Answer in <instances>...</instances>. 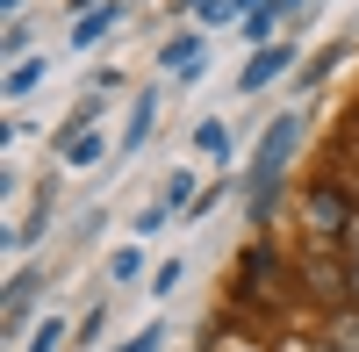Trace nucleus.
Wrapping results in <instances>:
<instances>
[{
  "label": "nucleus",
  "mask_w": 359,
  "mask_h": 352,
  "mask_svg": "<svg viewBox=\"0 0 359 352\" xmlns=\"http://www.w3.org/2000/svg\"><path fill=\"white\" fill-rule=\"evenodd\" d=\"M294 144H302V115H273L266 123V137H259V151H252V216L266 223L273 216V201H280V165L294 158Z\"/></svg>",
  "instance_id": "f257e3e1"
},
{
  "label": "nucleus",
  "mask_w": 359,
  "mask_h": 352,
  "mask_svg": "<svg viewBox=\"0 0 359 352\" xmlns=\"http://www.w3.org/2000/svg\"><path fill=\"white\" fill-rule=\"evenodd\" d=\"M302 230L316 238V252H338V245H345V230H352V194H345L338 180L302 187Z\"/></svg>",
  "instance_id": "f03ea898"
},
{
  "label": "nucleus",
  "mask_w": 359,
  "mask_h": 352,
  "mask_svg": "<svg viewBox=\"0 0 359 352\" xmlns=\"http://www.w3.org/2000/svg\"><path fill=\"white\" fill-rule=\"evenodd\" d=\"M36 295H43V273L22 266V273L8 280V302H0V324H8V338H22V324H29V309H36Z\"/></svg>",
  "instance_id": "7ed1b4c3"
},
{
  "label": "nucleus",
  "mask_w": 359,
  "mask_h": 352,
  "mask_svg": "<svg viewBox=\"0 0 359 352\" xmlns=\"http://www.w3.org/2000/svg\"><path fill=\"white\" fill-rule=\"evenodd\" d=\"M287 65H294V43H287V36H280V43H259V50H252V65L237 72V86H245V94H259V86H273Z\"/></svg>",
  "instance_id": "20e7f679"
},
{
  "label": "nucleus",
  "mask_w": 359,
  "mask_h": 352,
  "mask_svg": "<svg viewBox=\"0 0 359 352\" xmlns=\"http://www.w3.org/2000/svg\"><path fill=\"white\" fill-rule=\"evenodd\" d=\"M165 65H172L180 86H194V79H201V36H172V43H165Z\"/></svg>",
  "instance_id": "39448f33"
},
{
  "label": "nucleus",
  "mask_w": 359,
  "mask_h": 352,
  "mask_svg": "<svg viewBox=\"0 0 359 352\" xmlns=\"http://www.w3.org/2000/svg\"><path fill=\"white\" fill-rule=\"evenodd\" d=\"M323 345H331V352H359V302L331 309V331H323Z\"/></svg>",
  "instance_id": "423d86ee"
},
{
  "label": "nucleus",
  "mask_w": 359,
  "mask_h": 352,
  "mask_svg": "<svg viewBox=\"0 0 359 352\" xmlns=\"http://www.w3.org/2000/svg\"><path fill=\"white\" fill-rule=\"evenodd\" d=\"M57 158H65V165H94L101 158V130H65V137H57Z\"/></svg>",
  "instance_id": "0eeeda50"
},
{
  "label": "nucleus",
  "mask_w": 359,
  "mask_h": 352,
  "mask_svg": "<svg viewBox=\"0 0 359 352\" xmlns=\"http://www.w3.org/2000/svg\"><path fill=\"white\" fill-rule=\"evenodd\" d=\"M151 115H158V94L144 86V94H137V108H130V123H123V151H137V144L151 137Z\"/></svg>",
  "instance_id": "6e6552de"
},
{
  "label": "nucleus",
  "mask_w": 359,
  "mask_h": 352,
  "mask_svg": "<svg viewBox=\"0 0 359 352\" xmlns=\"http://www.w3.org/2000/svg\"><path fill=\"white\" fill-rule=\"evenodd\" d=\"M115 22H123V8H115V0H108V8H94V15H79V29H72V43H79V50H86V43H101V36H108Z\"/></svg>",
  "instance_id": "1a4fd4ad"
},
{
  "label": "nucleus",
  "mask_w": 359,
  "mask_h": 352,
  "mask_svg": "<svg viewBox=\"0 0 359 352\" xmlns=\"http://www.w3.org/2000/svg\"><path fill=\"white\" fill-rule=\"evenodd\" d=\"M194 151H208V158H230V123H223V115H208V123L194 130Z\"/></svg>",
  "instance_id": "9d476101"
},
{
  "label": "nucleus",
  "mask_w": 359,
  "mask_h": 352,
  "mask_svg": "<svg viewBox=\"0 0 359 352\" xmlns=\"http://www.w3.org/2000/svg\"><path fill=\"white\" fill-rule=\"evenodd\" d=\"M158 201H165L172 216H180V209H194V201H201V187H194V172H172V180H165V194H158Z\"/></svg>",
  "instance_id": "9b49d317"
},
{
  "label": "nucleus",
  "mask_w": 359,
  "mask_h": 352,
  "mask_svg": "<svg viewBox=\"0 0 359 352\" xmlns=\"http://www.w3.org/2000/svg\"><path fill=\"white\" fill-rule=\"evenodd\" d=\"M36 79H43V57H15V72H8V101H22Z\"/></svg>",
  "instance_id": "f8f14e48"
},
{
  "label": "nucleus",
  "mask_w": 359,
  "mask_h": 352,
  "mask_svg": "<svg viewBox=\"0 0 359 352\" xmlns=\"http://www.w3.org/2000/svg\"><path fill=\"white\" fill-rule=\"evenodd\" d=\"M345 57H352L345 43H331V50H316L309 65H302V79H309V86H316V79H331V65H345Z\"/></svg>",
  "instance_id": "ddd939ff"
},
{
  "label": "nucleus",
  "mask_w": 359,
  "mask_h": 352,
  "mask_svg": "<svg viewBox=\"0 0 359 352\" xmlns=\"http://www.w3.org/2000/svg\"><path fill=\"white\" fill-rule=\"evenodd\" d=\"M29 352H65V324H57V316H43L36 338H29Z\"/></svg>",
  "instance_id": "4468645a"
},
{
  "label": "nucleus",
  "mask_w": 359,
  "mask_h": 352,
  "mask_svg": "<svg viewBox=\"0 0 359 352\" xmlns=\"http://www.w3.org/2000/svg\"><path fill=\"white\" fill-rule=\"evenodd\" d=\"M108 273H115V280H137V273H144V259H137V245H123V252H115V259H108Z\"/></svg>",
  "instance_id": "2eb2a0df"
},
{
  "label": "nucleus",
  "mask_w": 359,
  "mask_h": 352,
  "mask_svg": "<svg viewBox=\"0 0 359 352\" xmlns=\"http://www.w3.org/2000/svg\"><path fill=\"white\" fill-rule=\"evenodd\" d=\"M165 345V324H144L137 338H123V352H158Z\"/></svg>",
  "instance_id": "dca6fc26"
},
{
  "label": "nucleus",
  "mask_w": 359,
  "mask_h": 352,
  "mask_svg": "<svg viewBox=\"0 0 359 352\" xmlns=\"http://www.w3.org/2000/svg\"><path fill=\"white\" fill-rule=\"evenodd\" d=\"M172 287H180V259H165V266L151 273V295H172Z\"/></svg>",
  "instance_id": "f3484780"
},
{
  "label": "nucleus",
  "mask_w": 359,
  "mask_h": 352,
  "mask_svg": "<svg viewBox=\"0 0 359 352\" xmlns=\"http://www.w3.org/2000/svg\"><path fill=\"white\" fill-rule=\"evenodd\" d=\"M165 216H172V209H165V201H151V209H144V216H137V238H151V230H158Z\"/></svg>",
  "instance_id": "a211bd4d"
},
{
  "label": "nucleus",
  "mask_w": 359,
  "mask_h": 352,
  "mask_svg": "<svg viewBox=\"0 0 359 352\" xmlns=\"http://www.w3.org/2000/svg\"><path fill=\"white\" fill-rule=\"evenodd\" d=\"M8 57H29V22H8Z\"/></svg>",
  "instance_id": "6ab92c4d"
},
{
  "label": "nucleus",
  "mask_w": 359,
  "mask_h": 352,
  "mask_svg": "<svg viewBox=\"0 0 359 352\" xmlns=\"http://www.w3.org/2000/svg\"><path fill=\"white\" fill-rule=\"evenodd\" d=\"M0 15H8V22H22V0H0Z\"/></svg>",
  "instance_id": "aec40b11"
},
{
  "label": "nucleus",
  "mask_w": 359,
  "mask_h": 352,
  "mask_svg": "<svg viewBox=\"0 0 359 352\" xmlns=\"http://www.w3.org/2000/svg\"><path fill=\"white\" fill-rule=\"evenodd\" d=\"M352 295H359V273H352Z\"/></svg>",
  "instance_id": "412c9836"
},
{
  "label": "nucleus",
  "mask_w": 359,
  "mask_h": 352,
  "mask_svg": "<svg viewBox=\"0 0 359 352\" xmlns=\"http://www.w3.org/2000/svg\"><path fill=\"white\" fill-rule=\"evenodd\" d=\"M323 352H331V345H323Z\"/></svg>",
  "instance_id": "4be33fe9"
}]
</instances>
